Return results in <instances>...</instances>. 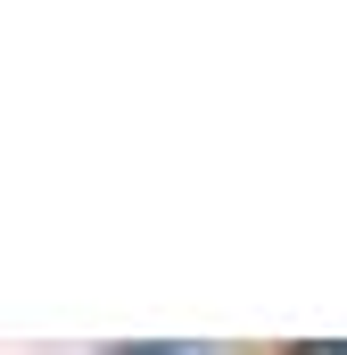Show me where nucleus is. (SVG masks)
<instances>
[{
    "instance_id": "2",
    "label": "nucleus",
    "mask_w": 347,
    "mask_h": 355,
    "mask_svg": "<svg viewBox=\"0 0 347 355\" xmlns=\"http://www.w3.org/2000/svg\"><path fill=\"white\" fill-rule=\"evenodd\" d=\"M133 355H158V347H133Z\"/></svg>"
},
{
    "instance_id": "1",
    "label": "nucleus",
    "mask_w": 347,
    "mask_h": 355,
    "mask_svg": "<svg viewBox=\"0 0 347 355\" xmlns=\"http://www.w3.org/2000/svg\"><path fill=\"white\" fill-rule=\"evenodd\" d=\"M306 355H347V339H323V347H306Z\"/></svg>"
}]
</instances>
